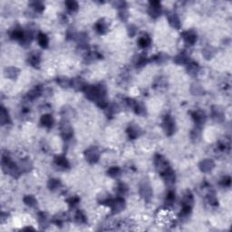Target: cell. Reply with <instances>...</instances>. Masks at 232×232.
I'll return each instance as SVG.
<instances>
[{"label":"cell","mask_w":232,"mask_h":232,"mask_svg":"<svg viewBox=\"0 0 232 232\" xmlns=\"http://www.w3.org/2000/svg\"><path fill=\"white\" fill-rule=\"evenodd\" d=\"M67 6H68V8L71 10H74L77 8V4L75 2H67Z\"/></svg>","instance_id":"20"},{"label":"cell","mask_w":232,"mask_h":232,"mask_svg":"<svg viewBox=\"0 0 232 232\" xmlns=\"http://www.w3.org/2000/svg\"><path fill=\"white\" fill-rule=\"evenodd\" d=\"M105 29H106V24H105L104 22H99V23H97V24H96V30L99 33H103Z\"/></svg>","instance_id":"16"},{"label":"cell","mask_w":232,"mask_h":232,"mask_svg":"<svg viewBox=\"0 0 232 232\" xmlns=\"http://www.w3.org/2000/svg\"><path fill=\"white\" fill-rule=\"evenodd\" d=\"M60 186V182L58 180H52L49 182V187L51 188V189H58Z\"/></svg>","instance_id":"17"},{"label":"cell","mask_w":232,"mask_h":232,"mask_svg":"<svg viewBox=\"0 0 232 232\" xmlns=\"http://www.w3.org/2000/svg\"><path fill=\"white\" fill-rule=\"evenodd\" d=\"M149 44H150V38H149L148 36H142L140 39H139V45L140 47H146Z\"/></svg>","instance_id":"13"},{"label":"cell","mask_w":232,"mask_h":232,"mask_svg":"<svg viewBox=\"0 0 232 232\" xmlns=\"http://www.w3.org/2000/svg\"><path fill=\"white\" fill-rule=\"evenodd\" d=\"M75 219L78 223H84L85 222V217L82 215V212H77V214L75 215Z\"/></svg>","instance_id":"18"},{"label":"cell","mask_w":232,"mask_h":232,"mask_svg":"<svg viewBox=\"0 0 232 232\" xmlns=\"http://www.w3.org/2000/svg\"><path fill=\"white\" fill-rule=\"evenodd\" d=\"M140 195H142V196H143V198H151L152 190H151V188L149 187L147 184H143V186H140Z\"/></svg>","instance_id":"6"},{"label":"cell","mask_w":232,"mask_h":232,"mask_svg":"<svg viewBox=\"0 0 232 232\" xmlns=\"http://www.w3.org/2000/svg\"><path fill=\"white\" fill-rule=\"evenodd\" d=\"M72 85H73V87L76 88V89H81L82 87H84V82H82L81 79L73 80V82H72Z\"/></svg>","instance_id":"15"},{"label":"cell","mask_w":232,"mask_h":232,"mask_svg":"<svg viewBox=\"0 0 232 232\" xmlns=\"http://www.w3.org/2000/svg\"><path fill=\"white\" fill-rule=\"evenodd\" d=\"M169 22L171 26L174 28H180V20L178 16L175 14H172L171 15L169 16Z\"/></svg>","instance_id":"7"},{"label":"cell","mask_w":232,"mask_h":232,"mask_svg":"<svg viewBox=\"0 0 232 232\" xmlns=\"http://www.w3.org/2000/svg\"><path fill=\"white\" fill-rule=\"evenodd\" d=\"M164 129H165V131H166V132H167L169 135H171L172 132H173V130H174V122H173V121L170 117L166 118V120H165V122H164Z\"/></svg>","instance_id":"5"},{"label":"cell","mask_w":232,"mask_h":232,"mask_svg":"<svg viewBox=\"0 0 232 232\" xmlns=\"http://www.w3.org/2000/svg\"><path fill=\"white\" fill-rule=\"evenodd\" d=\"M155 165L156 168L158 170L161 174H164L166 171H168L170 170L167 161H165L161 156H158L155 160Z\"/></svg>","instance_id":"1"},{"label":"cell","mask_w":232,"mask_h":232,"mask_svg":"<svg viewBox=\"0 0 232 232\" xmlns=\"http://www.w3.org/2000/svg\"><path fill=\"white\" fill-rule=\"evenodd\" d=\"M55 162L59 167H62V168H64V169L66 167H68V162H67V161H66L65 158H64V157H58V158L55 160Z\"/></svg>","instance_id":"11"},{"label":"cell","mask_w":232,"mask_h":232,"mask_svg":"<svg viewBox=\"0 0 232 232\" xmlns=\"http://www.w3.org/2000/svg\"><path fill=\"white\" fill-rule=\"evenodd\" d=\"M85 158L89 162H95L99 159V152L96 149L91 148L85 152Z\"/></svg>","instance_id":"3"},{"label":"cell","mask_w":232,"mask_h":232,"mask_svg":"<svg viewBox=\"0 0 232 232\" xmlns=\"http://www.w3.org/2000/svg\"><path fill=\"white\" fill-rule=\"evenodd\" d=\"M214 167V163L211 160H204L201 163V169L204 172H209Z\"/></svg>","instance_id":"4"},{"label":"cell","mask_w":232,"mask_h":232,"mask_svg":"<svg viewBox=\"0 0 232 232\" xmlns=\"http://www.w3.org/2000/svg\"><path fill=\"white\" fill-rule=\"evenodd\" d=\"M38 43L42 47H45L48 44V38L44 34H39L38 35Z\"/></svg>","instance_id":"10"},{"label":"cell","mask_w":232,"mask_h":232,"mask_svg":"<svg viewBox=\"0 0 232 232\" xmlns=\"http://www.w3.org/2000/svg\"><path fill=\"white\" fill-rule=\"evenodd\" d=\"M24 203H26L27 205H28L30 207L35 206L36 203V198L34 197H32V196H27L26 198H24Z\"/></svg>","instance_id":"14"},{"label":"cell","mask_w":232,"mask_h":232,"mask_svg":"<svg viewBox=\"0 0 232 232\" xmlns=\"http://www.w3.org/2000/svg\"><path fill=\"white\" fill-rule=\"evenodd\" d=\"M0 121H1V123L2 124H6V123L8 122V121H9L8 113H7V112L4 108L1 109V113H0Z\"/></svg>","instance_id":"8"},{"label":"cell","mask_w":232,"mask_h":232,"mask_svg":"<svg viewBox=\"0 0 232 232\" xmlns=\"http://www.w3.org/2000/svg\"><path fill=\"white\" fill-rule=\"evenodd\" d=\"M184 38H185V40H186V42L187 43H189L190 45H192L195 41H196V39H197V36L193 34V33H191V32H188V33H186V36H184Z\"/></svg>","instance_id":"9"},{"label":"cell","mask_w":232,"mask_h":232,"mask_svg":"<svg viewBox=\"0 0 232 232\" xmlns=\"http://www.w3.org/2000/svg\"><path fill=\"white\" fill-rule=\"evenodd\" d=\"M108 173H109V175H111L113 177H115V176H117L118 174L120 173V170L117 167H113V168H111L109 170Z\"/></svg>","instance_id":"19"},{"label":"cell","mask_w":232,"mask_h":232,"mask_svg":"<svg viewBox=\"0 0 232 232\" xmlns=\"http://www.w3.org/2000/svg\"><path fill=\"white\" fill-rule=\"evenodd\" d=\"M107 202L110 203L109 205L111 207V209L114 212H120L124 208V201L120 198H116V200H113V201H108Z\"/></svg>","instance_id":"2"},{"label":"cell","mask_w":232,"mask_h":232,"mask_svg":"<svg viewBox=\"0 0 232 232\" xmlns=\"http://www.w3.org/2000/svg\"><path fill=\"white\" fill-rule=\"evenodd\" d=\"M41 121H42V123L45 126H51L53 123V119L50 115H44Z\"/></svg>","instance_id":"12"}]
</instances>
